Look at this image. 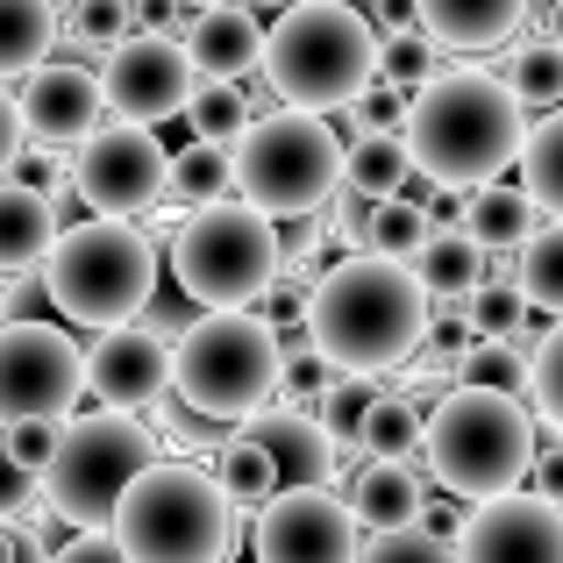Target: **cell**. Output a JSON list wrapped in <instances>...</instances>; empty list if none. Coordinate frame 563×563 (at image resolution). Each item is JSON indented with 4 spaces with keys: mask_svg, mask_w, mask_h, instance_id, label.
<instances>
[{
    "mask_svg": "<svg viewBox=\"0 0 563 563\" xmlns=\"http://www.w3.org/2000/svg\"><path fill=\"white\" fill-rule=\"evenodd\" d=\"M307 343L329 357L335 378H399L428 343V292L407 264L343 257L321 272L307 300Z\"/></svg>",
    "mask_w": 563,
    "mask_h": 563,
    "instance_id": "1",
    "label": "cell"
},
{
    "mask_svg": "<svg viewBox=\"0 0 563 563\" xmlns=\"http://www.w3.org/2000/svg\"><path fill=\"white\" fill-rule=\"evenodd\" d=\"M413 157V179H428L435 192H471L493 186L499 172L521 157L528 143V114L493 71L478 65H450L435 86L407 100V129H399Z\"/></svg>",
    "mask_w": 563,
    "mask_h": 563,
    "instance_id": "2",
    "label": "cell"
},
{
    "mask_svg": "<svg viewBox=\"0 0 563 563\" xmlns=\"http://www.w3.org/2000/svg\"><path fill=\"white\" fill-rule=\"evenodd\" d=\"M542 450V428L521 399L507 393H478V385H450V393L428 407V435H421V471L435 493L485 507V499H507L528 485Z\"/></svg>",
    "mask_w": 563,
    "mask_h": 563,
    "instance_id": "3",
    "label": "cell"
},
{
    "mask_svg": "<svg viewBox=\"0 0 563 563\" xmlns=\"http://www.w3.org/2000/svg\"><path fill=\"white\" fill-rule=\"evenodd\" d=\"M264 86L278 108L335 114L378 79V22L350 0H292L264 36Z\"/></svg>",
    "mask_w": 563,
    "mask_h": 563,
    "instance_id": "4",
    "label": "cell"
},
{
    "mask_svg": "<svg viewBox=\"0 0 563 563\" xmlns=\"http://www.w3.org/2000/svg\"><path fill=\"white\" fill-rule=\"evenodd\" d=\"M43 292L71 329H136V314H151L157 300V243L136 221H65L43 257Z\"/></svg>",
    "mask_w": 563,
    "mask_h": 563,
    "instance_id": "5",
    "label": "cell"
},
{
    "mask_svg": "<svg viewBox=\"0 0 563 563\" xmlns=\"http://www.w3.org/2000/svg\"><path fill=\"white\" fill-rule=\"evenodd\" d=\"M108 536L122 542L129 563H229L235 536H243V514L221 499L214 471L157 456L122 493Z\"/></svg>",
    "mask_w": 563,
    "mask_h": 563,
    "instance_id": "6",
    "label": "cell"
},
{
    "mask_svg": "<svg viewBox=\"0 0 563 563\" xmlns=\"http://www.w3.org/2000/svg\"><path fill=\"white\" fill-rule=\"evenodd\" d=\"M172 399H186L214 428H250L278 399V335L250 307L192 314L172 335Z\"/></svg>",
    "mask_w": 563,
    "mask_h": 563,
    "instance_id": "7",
    "label": "cell"
},
{
    "mask_svg": "<svg viewBox=\"0 0 563 563\" xmlns=\"http://www.w3.org/2000/svg\"><path fill=\"white\" fill-rule=\"evenodd\" d=\"M343 186V143L329 136L321 114L272 108L243 129V143L229 151V192L243 207H257L264 221H307L329 207V192Z\"/></svg>",
    "mask_w": 563,
    "mask_h": 563,
    "instance_id": "8",
    "label": "cell"
},
{
    "mask_svg": "<svg viewBox=\"0 0 563 563\" xmlns=\"http://www.w3.org/2000/svg\"><path fill=\"white\" fill-rule=\"evenodd\" d=\"M278 264V221H264L243 200L192 207L172 229V286L192 300V314H229V307H257L272 292Z\"/></svg>",
    "mask_w": 563,
    "mask_h": 563,
    "instance_id": "9",
    "label": "cell"
},
{
    "mask_svg": "<svg viewBox=\"0 0 563 563\" xmlns=\"http://www.w3.org/2000/svg\"><path fill=\"white\" fill-rule=\"evenodd\" d=\"M157 435L136 421V413H71L65 435H57V456L43 464V507L71 528V536H93V528L114 521L122 493L157 464Z\"/></svg>",
    "mask_w": 563,
    "mask_h": 563,
    "instance_id": "10",
    "label": "cell"
},
{
    "mask_svg": "<svg viewBox=\"0 0 563 563\" xmlns=\"http://www.w3.org/2000/svg\"><path fill=\"white\" fill-rule=\"evenodd\" d=\"M86 393V343L57 321H0V428L71 421Z\"/></svg>",
    "mask_w": 563,
    "mask_h": 563,
    "instance_id": "11",
    "label": "cell"
},
{
    "mask_svg": "<svg viewBox=\"0 0 563 563\" xmlns=\"http://www.w3.org/2000/svg\"><path fill=\"white\" fill-rule=\"evenodd\" d=\"M165 179H172V151L157 143V129H136V122H100L71 151V192L100 221L151 214L165 200Z\"/></svg>",
    "mask_w": 563,
    "mask_h": 563,
    "instance_id": "12",
    "label": "cell"
},
{
    "mask_svg": "<svg viewBox=\"0 0 563 563\" xmlns=\"http://www.w3.org/2000/svg\"><path fill=\"white\" fill-rule=\"evenodd\" d=\"M250 550H257V563H357L364 528H357V514L343 507V493H329V485H292V493H272L257 507Z\"/></svg>",
    "mask_w": 563,
    "mask_h": 563,
    "instance_id": "13",
    "label": "cell"
},
{
    "mask_svg": "<svg viewBox=\"0 0 563 563\" xmlns=\"http://www.w3.org/2000/svg\"><path fill=\"white\" fill-rule=\"evenodd\" d=\"M192 86H200V71H192L186 43H172V36H129V43H114V51L100 57V100H108V122L165 129L172 114H186Z\"/></svg>",
    "mask_w": 563,
    "mask_h": 563,
    "instance_id": "14",
    "label": "cell"
},
{
    "mask_svg": "<svg viewBox=\"0 0 563 563\" xmlns=\"http://www.w3.org/2000/svg\"><path fill=\"white\" fill-rule=\"evenodd\" d=\"M456 563H563V507L536 493H507L464 514Z\"/></svg>",
    "mask_w": 563,
    "mask_h": 563,
    "instance_id": "15",
    "label": "cell"
},
{
    "mask_svg": "<svg viewBox=\"0 0 563 563\" xmlns=\"http://www.w3.org/2000/svg\"><path fill=\"white\" fill-rule=\"evenodd\" d=\"M14 108H22V136L43 143V151H79L86 136H93L100 122H108V100H100V71L86 65H65V57H51V65H36L22 79V93H14Z\"/></svg>",
    "mask_w": 563,
    "mask_h": 563,
    "instance_id": "16",
    "label": "cell"
},
{
    "mask_svg": "<svg viewBox=\"0 0 563 563\" xmlns=\"http://www.w3.org/2000/svg\"><path fill=\"white\" fill-rule=\"evenodd\" d=\"M86 393L114 413L157 407L172 393V343L151 329H108L86 343Z\"/></svg>",
    "mask_w": 563,
    "mask_h": 563,
    "instance_id": "17",
    "label": "cell"
},
{
    "mask_svg": "<svg viewBox=\"0 0 563 563\" xmlns=\"http://www.w3.org/2000/svg\"><path fill=\"white\" fill-rule=\"evenodd\" d=\"M179 43H186V57H192V71H200V79L243 86L250 71L264 65V22H257V8H243V0H221V8L192 14Z\"/></svg>",
    "mask_w": 563,
    "mask_h": 563,
    "instance_id": "18",
    "label": "cell"
},
{
    "mask_svg": "<svg viewBox=\"0 0 563 563\" xmlns=\"http://www.w3.org/2000/svg\"><path fill=\"white\" fill-rule=\"evenodd\" d=\"M243 435L257 442L264 456H272L278 493H292V485H329V493H335V442L321 435L314 413H286V407H272V413H257Z\"/></svg>",
    "mask_w": 563,
    "mask_h": 563,
    "instance_id": "19",
    "label": "cell"
},
{
    "mask_svg": "<svg viewBox=\"0 0 563 563\" xmlns=\"http://www.w3.org/2000/svg\"><path fill=\"white\" fill-rule=\"evenodd\" d=\"M407 8L413 29L435 36L442 51H499V43L521 36L536 0H407Z\"/></svg>",
    "mask_w": 563,
    "mask_h": 563,
    "instance_id": "20",
    "label": "cell"
},
{
    "mask_svg": "<svg viewBox=\"0 0 563 563\" xmlns=\"http://www.w3.org/2000/svg\"><path fill=\"white\" fill-rule=\"evenodd\" d=\"M343 507L357 514L364 536H385V528H421L428 514V471L421 464H357L343 485Z\"/></svg>",
    "mask_w": 563,
    "mask_h": 563,
    "instance_id": "21",
    "label": "cell"
},
{
    "mask_svg": "<svg viewBox=\"0 0 563 563\" xmlns=\"http://www.w3.org/2000/svg\"><path fill=\"white\" fill-rule=\"evenodd\" d=\"M57 229H65V214H57L36 186L0 179V272H14V278H22V272H43Z\"/></svg>",
    "mask_w": 563,
    "mask_h": 563,
    "instance_id": "22",
    "label": "cell"
},
{
    "mask_svg": "<svg viewBox=\"0 0 563 563\" xmlns=\"http://www.w3.org/2000/svg\"><path fill=\"white\" fill-rule=\"evenodd\" d=\"M413 278H421V292L428 300H471V292L485 286V243L471 229H428V243H421V257L407 264Z\"/></svg>",
    "mask_w": 563,
    "mask_h": 563,
    "instance_id": "23",
    "label": "cell"
},
{
    "mask_svg": "<svg viewBox=\"0 0 563 563\" xmlns=\"http://www.w3.org/2000/svg\"><path fill=\"white\" fill-rule=\"evenodd\" d=\"M57 29H65V8H57V0H0V86L29 79L36 65H51Z\"/></svg>",
    "mask_w": 563,
    "mask_h": 563,
    "instance_id": "24",
    "label": "cell"
},
{
    "mask_svg": "<svg viewBox=\"0 0 563 563\" xmlns=\"http://www.w3.org/2000/svg\"><path fill=\"white\" fill-rule=\"evenodd\" d=\"M421 435H428V407L399 385H385L364 413L357 435V464H421Z\"/></svg>",
    "mask_w": 563,
    "mask_h": 563,
    "instance_id": "25",
    "label": "cell"
},
{
    "mask_svg": "<svg viewBox=\"0 0 563 563\" xmlns=\"http://www.w3.org/2000/svg\"><path fill=\"white\" fill-rule=\"evenodd\" d=\"M456 229H471L485 250H521L528 235L542 229V214H536V200H528L521 186L493 179V186H471V192H464V214H456Z\"/></svg>",
    "mask_w": 563,
    "mask_h": 563,
    "instance_id": "26",
    "label": "cell"
},
{
    "mask_svg": "<svg viewBox=\"0 0 563 563\" xmlns=\"http://www.w3.org/2000/svg\"><path fill=\"white\" fill-rule=\"evenodd\" d=\"M493 79L507 86L514 100H521V114H528V108H536V114L563 108V51H556V43H542V36L507 43V57H499Z\"/></svg>",
    "mask_w": 563,
    "mask_h": 563,
    "instance_id": "27",
    "label": "cell"
},
{
    "mask_svg": "<svg viewBox=\"0 0 563 563\" xmlns=\"http://www.w3.org/2000/svg\"><path fill=\"white\" fill-rule=\"evenodd\" d=\"M521 192L536 200L542 221H563V108H550L542 122H528V143H521Z\"/></svg>",
    "mask_w": 563,
    "mask_h": 563,
    "instance_id": "28",
    "label": "cell"
},
{
    "mask_svg": "<svg viewBox=\"0 0 563 563\" xmlns=\"http://www.w3.org/2000/svg\"><path fill=\"white\" fill-rule=\"evenodd\" d=\"M514 286L542 321H563V221H542L521 250H514Z\"/></svg>",
    "mask_w": 563,
    "mask_h": 563,
    "instance_id": "29",
    "label": "cell"
},
{
    "mask_svg": "<svg viewBox=\"0 0 563 563\" xmlns=\"http://www.w3.org/2000/svg\"><path fill=\"white\" fill-rule=\"evenodd\" d=\"M129 36H136V8L129 0H71L65 29H57V51H65V65H86V57H108Z\"/></svg>",
    "mask_w": 563,
    "mask_h": 563,
    "instance_id": "30",
    "label": "cell"
},
{
    "mask_svg": "<svg viewBox=\"0 0 563 563\" xmlns=\"http://www.w3.org/2000/svg\"><path fill=\"white\" fill-rule=\"evenodd\" d=\"M343 186L364 192V200H399L413 186V157L399 136H357L343 151Z\"/></svg>",
    "mask_w": 563,
    "mask_h": 563,
    "instance_id": "31",
    "label": "cell"
},
{
    "mask_svg": "<svg viewBox=\"0 0 563 563\" xmlns=\"http://www.w3.org/2000/svg\"><path fill=\"white\" fill-rule=\"evenodd\" d=\"M442 71H450V65H442V43L435 36H421V29H385V36H378V86H393V93H421V86H435L442 79Z\"/></svg>",
    "mask_w": 563,
    "mask_h": 563,
    "instance_id": "32",
    "label": "cell"
},
{
    "mask_svg": "<svg viewBox=\"0 0 563 563\" xmlns=\"http://www.w3.org/2000/svg\"><path fill=\"white\" fill-rule=\"evenodd\" d=\"M186 122H192V143L235 151V143H243V129L257 122V114H250L243 86H229V79H200V86H192V100H186Z\"/></svg>",
    "mask_w": 563,
    "mask_h": 563,
    "instance_id": "33",
    "label": "cell"
},
{
    "mask_svg": "<svg viewBox=\"0 0 563 563\" xmlns=\"http://www.w3.org/2000/svg\"><path fill=\"white\" fill-rule=\"evenodd\" d=\"M428 229H435V221H428L421 200H407V192H399V200H378L372 221H364V257L413 264V257H421V243H428Z\"/></svg>",
    "mask_w": 563,
    "mask_h": 563,
    "instance_id": "34",
    "label": "cell"
},
{
    "mask_svg": "<svg viewBox=\"0 0 563 563\" xmlns=\"http://www.w3.org/2000/svg\"><path fill=\"white\" fill-rule=\"evenodd\" d=\"M329 385H335V372H329V357L307 343V329L278 335V399H272V407L307 413V407H321V399H329Z\"/></svg>",
    "mask_w": 563,
    "mask_h": 563,
    "instance_id": "35",
    "label": "cell"
},
{
    "mask_svg": "<svg viewBox=\"0 0 563 563\" xmlns=\"http://www.w3.org/2000/svg\"><path fill=\"white\" fill-rule=\"evenodd\" d=\"M214 485H221V499L243 514V507H264V499L278 493V471H272V456L235 428V435L221 442V456H214Z\"/></svg>",
    "mask_w": 563,
    "mask_h": 563,
    "instance_id": "36",
    "label": "cell"
},
{
    "mask_svg": "<svg viewBox=\"0 0 563 563\" xmlns=\"http://www.w3.org/2000/svg\"><path fill=\"white\" fill-rule=\"evenodd\" d=\"M165 200L172 207H214L229 200V151H214V143H186V151H172V179H165Z\"/></svg>",
    "mask_w": 563,
    "mask_h": 563,
    "instance_id": "37",
    "label": "cell"
},
{
    "mask_svg": "<svg viewBox=\"0 0 563 563\" xmlns=\"http://www.w3.org/2000/svg\"><path fill=\"white\" fill-rule=\"evenodd\" d=\"M528 314H536V307L521 300V286H514V278H485V286H478V292H471V300H464L471 343H514Z\"/></svg>",
    "mask_w": 563,
    "mask_h": 563,
    "instance_id": "38",
    "label": "cell"
},
{
    "mask_svg": "<svg viewBox=\"0 0 563 563\" xmlns=\"http://www.w3.org/2000/svg\"><path fill=\"white\" fill-rule=\"evenodd\" d=\"M456 385H478V393H507L528 407V350L514 343H471L456 357Z\"/></svg>",
    "mask_w": 563,
    "mask_h": 563,
    "instance_id": "39",
    "label": "cell"
},
{
    "mask_svg": "<svg viewBox=\"0 0 563 563\" xmlns=\"http://www.w3.org/2000/svg\"><path fill=\"white\" fill-rule=\"evenodd\" d=\"M385 393L378 378H335L329 385V399L314 407V421H321V435L335 442V456H357V435H364V413H372V399Z\"/></svg>",
    "mask_w": 563,
    "mask_h": 563,
    "instance_id": "40",
    "label": "cell"
},
{
    "mask_svg": "<svg viewBox=\"0 0 563 563\" xmlns=\"http://www.w3.org/2000/svg\"><path fill=\"white\" fill-rule=\"evenodd\" d=\"M528 413L536 428L563 435V321H550V335L528 350Z\"/></svg>",
    "mask_w": 563,
    "mask_h": 563,
    "instance_id": "41",
    "label": "cell"
},
{
    "mask_svg": "<svg viewBox=\"0 0 563 563\" xmlns=\"http://www.w3.org/2000/svg\"><path fill=\"white\" fill-rule=\"evenodd\" d=\"M357 563H456V542L435 528H385V536H364Z\"/></svg>",
    "mask_w": 563,
    "mask_h": 563,
    "instance_id": "42",
    "label": "cell"
},
{
    "mask_svg": "<svg viewBox=\"0 0 563 563\" xmlns=\"http://www.w3.org/2000/svg\"><path fill=\"white\" fill-rule=\"evenodd\" d=\"M57 435H65V421H22V428H0V450L43 478V464L57 456Z\"/></svg>",
    "mask_w": 563,
    "mask_h": 563,
    "instance_id": "43",
    "label": "cell"
},
{
    "mask_svg": "<svg viewBox=\"0 0 563 563\" xmlns=\"http://www.w3.org/2000/svg\"><path fill=\"white\" fill-rule=\"evenodd\" d=\"M36 499H43V478H36L29 464H14L8 450H0V521H22Z\"/></svg>",
    "mask_w": 563,
    "mask_h": 563,
    "instance_id": "44",
    "label": "cell"
},
{
    "mask_svg": "<svg viewBox=\"0 0 563 563\" xmlns=\"http://www.w3.org/2000/svg\"><path fill=\"white\" fill-rule=\"evenodd\" d=\"M51 563H129L122 542L108 536V528H93V536H71L65 550H51Z\"/></svg>",
    "mask_w": 563,
    "mask_h": 563,
    "instance_id": "45",
    "label": "cell"
},
{
    "mask_svg": "<svg viewBox=\"0 0 563 563\" xmlns=\"http://www.w3.org/2000/svg\"><path fill=\"white\" fill-rule=\"evenodd\" d=\"M22 108H14V93H8V86H0V179H8V172H14V157H22Z\"/></svg>",
    "mask_w": 563,
    "mask_h": 563,
    "instance_id": "46",
    "label": "cell"
},
{
    "mask_svg": "<svg viewBox=\"0 0 563 563\" xmlns=\"http://www.w3.org/2000/svg\"><path fill=\"white\" fill-rule=\"evenodd\" d=\"M528 478H536V499L563 507V442L556 450H536V471H528Z\"/></svg>",
    "mask_w": 563,
    "mask_h": 563,
    "instance_id": "47",
    "label": "cell"
},
{
    "mask_svg": "<svg viewBox=\"0 0 563 563\" xmlns=\"http://www.w3.org/2000/svg\"><path fill=\"white\" fill-rule=\"evenodd\" d=\"M542 43L563 51V0H542Z\"/></svg>",
    "mask_w": 563,
    "mask_h": 563,
    "instance_id": "48",
    "label": "cell"
},
{
    "mask_svg": "<svg viewBox=\"0 0 563 563\" xmlns=\"http://www.w3.org/2000/svg\"><path fill=\"white\" fill-rule=\"evenodd\" d=\"M0 563H14V521H0Z\"/></svg>",
    "mask_w": 563,
    "mask_h": 563,
    "instance_id": "49",
    "label": "cell"
},
{
    "mask_svg": "<svg viewBox=\"0 0 563 563\" xmlns=\"http://www.w3.org/2000/svg\"><path fill=\"white\" fill-rule=\"evenodd\" d=\"M179 8H186V14H207V8H221V0H179Z\"/></svg>",
    "mask_w": 563,
    "mask_h": 563,
    "instance_id": "50",
    "label": "cell"
},
{
    "mask_svg": "<svg viewBox=\"0 0 563 563\" xmlns=\"http://www.w3.org/2000/svg\"><path fill=\"white\" fill-rule=\"evenodd\" d=\"M243 8H278V14H286V8H292V0H243Z\"/></svg>",
    "mask_w": 563,
    "mask_h": 563,
    "instance_id": "51",
    "label": "cell"
}]
</instances>
